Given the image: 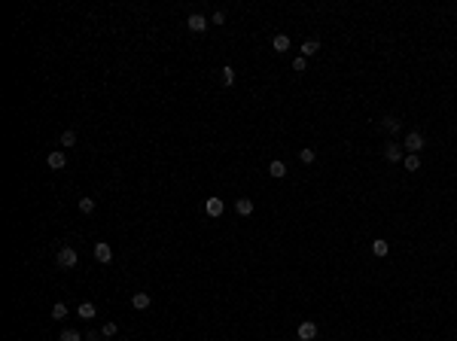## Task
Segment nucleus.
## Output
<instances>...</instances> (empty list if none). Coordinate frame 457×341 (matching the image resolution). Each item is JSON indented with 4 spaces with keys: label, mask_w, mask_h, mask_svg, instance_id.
I'll use <instances>...</instances> for the list:
<instances>
[{
    "label": "nucleus",
    "mask_w": 457,
    "mask_h": 341,
    "mask_svg": "<svg viewBox=\"0 0 457 341\" xmlns=\"http://www.w3.org/2000/svg\"><path fill=\"white\" fill-rule=\"evenodd\" d=\"M268 174H271L274 180H283V177H287V165H283V162H278V158H274V162L268 165Z\"/></svg>",
    "instance_id": "nucleus-11"
},
{
    "label": "nucleus",
    "mask_w": 457,
    "mask_h": 341,
    "mask_svg": "<svg viewBox=\"0 0 457 341\" xmlns=\"http://www.w3.org/2000/svg\"><path fill=\"white\" fill-rule=\"evenodd\" d=\"M296 338L299 341H314L317 338V323L314 320H302L299 329H296Z\"/></svg>",
    "instance_id": "nucleus-2"
},
{
    "label": "nucleus",
    "mask_w": 457,
    "mask_h": 341,
    "mask_svg": "<svg viewBox=\"0 0 457 341\" xmlns=\"http://www.w3.org/2000/svg\"><path fill=\"white\" fill-rule=\"evenodd\" d=\"M76 314L83 317V320H91V317H98V308H95V305H91V302H83V305H79V308H76Z\"/></svg>",
    "instance_id": "nucleus-12"
},
{
    "label": "nucleus",
    "mask_w": 457,
    "mask_h": 341,
    "mask_svg": "<svg viewBox=\"0 0 457 341\" xmlns=\"http://www.w3.org/2000/svg\"><path fill=\"white\" fill-rule=\"evenodd\" d=\"M95 259H98L101 265H107L110 259H113V247L104 244V241H98V244H95Z\"/></svg>",
    "instance_id": "nucleus-5"
},
{
    "label": "nucleus",
    "mask_w": 457,
    "mask_h": 341,
    "mask_svg": "<svg viewBox=\"0 0 457 341\" xmlns=\"http://www.w3.org/2000/svg\"><path fill=\"white\" fill-rule=\"evenodd\" d=\"M76 262H79V253L73 247H61L58 250V265L61 268H76Z\"/></svg>",
    "instance_id": "nucleus-1"
},
{
    "label": "nucleus",
    "mask_w": 457,
    "mask_h": 341,
    "mask_svg": "<svg viewBox=\"0 0 457 341\" xmlns=\"http://www.w3.org/2000/svg\"><path fill=\"white\" fill-rule=\"evenodd\" d=\"M384 158L387 162H399V158H403V146L399 143H384Z\"/></svg>",
    "instance_id": "nucleus-9"
},
{
    "label": "nucleus",
    "mask_w": 457,
    "mask_h": 341,
    "mask_svg": "<svg viewBox=\"0 0 457 341\" xmlns=\"http://www.w3.org/2000/svg\"><path fill=\"white\" fill-rule=\"evenodd\" d=\"M131 305H134L137 311H146V308L153 305V295H150V292H134V295H131Z\"/></svg>",
    "instance_id": "nucleus-8"
},
{
    "label": "nucleus",
    "mask_w": 457,
    "mask_h": 341,
    "mask_svg": "<svg viewBox=\"0 0 457 341\" xmlns=\"http://www.w3.org/2000/svg\"><path fill=\"white\" fill-rule=\"evenodd\" d=\"M299 158H302V162H305V165H311V162H314V158H317V153L311 150V146H305V150L299 153Z\"/></svg>",
    "instance_id": "nucleus-22"
},
{
    "label": "nucleus",
    "mask_w": 457,
    "mask_h": 341,
    "mask_svg": "<svg viewBox=\"0 0 457 341\" xmlns=\"http://www.w3.org/2000/svg\"><path fill=\"white\" fill-rule=\"evenodd\" d=\"M61 341H83V335H79L76 329H64V332H61Z\"/></svg>",
    "instance_id": "nucleus-23"
},
{
    "label": "nucleus",
    "mask_w": 457,
    "mask_h": 341,
    "mask_svg": "<svg viewBox=\"0 0 457 341\" xmlns=\"http://www.w3.org/2000/svg\"><path fill=\"white\" fill-rule=\"evenodd\" d=\"M403 162H405V170H421V158H418V155H411V153H408Z\"/></svg>",
    "instance_id": "nucleus-18"
},
{
    "label": "nucleus",
    "mask_w": 457,
    "mask_h": 341,
    "mask_svg": "<svg viewBox=\"0 0 457 341\" xmlns=\"http://www.w3.org/2000/svg\"><path fill=\"white\" fill-rule=\"evenodd\" d=\"M46 165H49L52 170H64V168H67V155H64L61 150H55V153H49V158H46Z\"/></svg>",
    "instance_id": "nucleus-6"
},
{
    "label": "nucleus",
    "mask_w": 457,
    "mask_h": 341,
    "mask_svg": "<svg viewBox=\"0 0 457 341\" xmlns=\"http://www.w3.org/2000/svg\"><path fill=\"white\" fill-rule=\"evenodd\" d=\"M381 125H384L387 131H399V119H396V116H384V119H381Z\"/></svg>",
    "instance_id": "nucleus-21"
},
{
    "label": "nucleus",
    "mask_w": 457,
    "mask_h": 341,
    "mask_svg": "<svg viewBox=\"0 0 457 341\" xmlns=\"http://www.w3.org/2000/svg\"><path fill=\"white\" fill-rule=\"evenodd\" d=\"M64 317H67V305L64 302H55L52 305V320H64Z\"/></svg>",
    "instance_id": "nucleus-17"
},
{
    "label": "nucleus",
    "mask_w": 457,
    "mask_h": 341,
    "mask_svg": "<svg viewBox=\"0 0 457 341\" xmlns=\"http://www.w3.org/2000/svg\"><path fill=\"white\" fill-rule=\"evenodd\" d=\"M223 207H226L223 198H216V195L204 201V210H208V217H223Z\"/></svg>",
    "instance_id": "nucleus-7"
},
{
    "label": "nucleus",
    "mask_w": 457,
    "mask_h": 341,
    "mask_svg": "<svg viewBox=\"0 0 457 341\" xmlns=\"http://www.w3.org/2000/svg\"><path fill=\"white\" fill-rule=\"evenodd\" d=\"M220 73H223V85H235V70H232V67H228V64L223 67Z\"/></svg>",
    "instance_id": "nucleus-19"
},
{
    "label": "nucleus",
    "mask_w": 457,
    "mask_h": 341,
    "mask_svg": "<svg viewBox=\"0 0 457 341\" xmlns=\"http://www.w3.org/2000/svg\"><path fill=\"white\" fill-rule=\"evenodd\" d=\"M372 253L375 256H387V253H390V244H387L384 238H375V241H372Z\"/></svg>",
    "instance_id": "nucleus-14"
},
{
    "label": "nucleus",
    "mask_w": 457,
    "mask_h": 341,
    "mask_svg": "<svg viewBox=\"0 0 457 341\" xmlns=\"http://www.w3.org/2000/svg\"><path fill=\"white\" fill-rule=\"evenodd\" d=\"M235 213L238 217H250V213H253V201L250 198H238L235 201Z\"/></svg>",
    "instance_id": "nucleus-10"
},
{
    "label": "nucleus",
    "mask_w": 457,
    "mask_h": 341,
    "mask_svg": "<svg viewBox=\"0 0 457 341\" xmlns=\"http://www.w3.org/2000/svg\"><path fill=\"white\" fill-rule=\"evenodd\" d=\"M405 150L411 155H418L421 150H424V134H421V131H408L405 134Z\"/></svg>",
    "instance_id": "nucleus-3"
},
{
    "label": "nucleus",
    "mask_w": 457,
    "mask_h": 341,
    "mask_svg": "<svg viewBox=\"0 0 457 341\" xmlns=\"http://www.w3.org/2000/svg\"><path fill=\"white\" fill-rule=\"evenodd\" d=\"M61 146H67V150H70V146H76V131H73V128L61 131Z\"/></svg>",
    "instance_id": "nucleus-16"
},
{
    "label": "nucleus",
    "mask_w": 457,
    "mask_h": 341,
    "mask_svg": "<svg viewBox=\"0 0 457 341\" xmlns=\"http://www.w3.org/2000/svg\"><path fill=\"white\" fill-rule=\"evenodd\" d=\"M271 49L274 52H287L290 49V37H287V34H278V37L271 40Z\"/></svg>",
    "instance_id": "nucleus-13"
},
{
    "label": "nucleus",
    "mask_w": 457,
    "mask_h": 341,
    "mask_svg": "<svg viewBox=\"0 0 457 341\" xmlns=\"http://www.w3.org/2000/svg\"><path fill=\"white\" fill-rule=\"evenodd\" d=\"M101 332H104V338H113V335L119 332V326H116V323H104V329H101Z\"/></svg>",
    "instance_id": "nucleus-25"
},
{
    "label": "nucleus",
    "mask_w": 457,
    "mask_h": 341,
    "mask_svg": "<svg viewBox=\"0 0 457 341\" xmlns=\"http://www.w3.org/2000/svg\"><path fill=\"white\" fill-rule=\"evenodd\" d=\"M101 338H104V332H88L86 335V341H101Z\"/></svg>",
    "instance_id": "nucleus-27"
},
{
    "label": "nucleus",
    "mask_w": 457,
    "mask_h": 341,
    "mask_svg": "<svg viewBox=\"0 0 457 341\" xmlns=\"http://www.w3.org/2000/svg\"><path fill=\"white\" fill-rule=\"evenodd\" d=\"M186 28H189L192 34H201V31H208V18H204L201 13H192V16L186 18Z\"/></svg>",
    "instance_id": "nucleus-4"
},
{
    "label": "nucleus",
    "mask_w": 457,
    "mask_h": 341,
    "mask_svg": "<svg viewBox=\"0 0 457 341\" xmlns=\"http://www.w3.org/2000/svg\"><path fill=\"white\" fill-rule=\"evenodd\" d=\"M320 52V43L317 40H305L302 43V58H311V55H317Z\"/></svg>",
    "instance_id": "nucleus-15"
},
{
    "label": "nucleus",
    "mask_w": 457,
    "mask_h": 341,
    "mask_svg": "<svg viewBox=\"0 0 457 341\" xmlns=\"http://www.w3.org/2000/svg\"><path fill=\"white\" fill-rule=\"evenodd\" d=\"M305 67H308V58H302V55H299V58H293V70L296 73H305Z\"/></svg>",
    "instance_id": "nucleus-24"
},
{
    "label": "nucleus",
    "mask_w": 457,
    "mask_h": 341,
    "mask_svg": "<svg viewBox=\"0 0 457 341\" xmlns=\"http://www.w3.org/2000/svg\"><path fill=\"white\" fill-rule=\"evenodd\" d=\"M223 21H226V13H223V9H216L213 18H211V25H223Z\"/></svg>",
    "instance_id": "nucleus-26"
},
{
    "label": "nucleus",
    "mask_w": 457,
    "mask_h": 341,
    "mask_svg": "<svg viewBox=\"0 0 457 341\" xmlns=\"http://www.w3.org/2000/svg\"><path fill=\"white\" fill-rule=\"evenodd\" d=\"M79 210H83V213H91V210H95V198H91V195L79 198Z\"/></svg>",
    "instance_id": "nucleus-20"
}]
</instances>
